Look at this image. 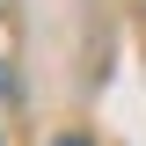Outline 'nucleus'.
I'll return each instance as SVG.
<instances>
[{
  "mask_svg": "<svg viewBox=\"0 0 146 146\" xmlns=\"http://www.w3.org/2000/svg\"><path fill=\"white\" fill-rule=\"evenodd\" d=\"M58 146H80V139H58Z\"/></svg>",
  "mask_w": 146,
  "mask_h": 146,
  "instance_id": "nucleus-1",
  "label": "nucleus"
}]
</instances>
